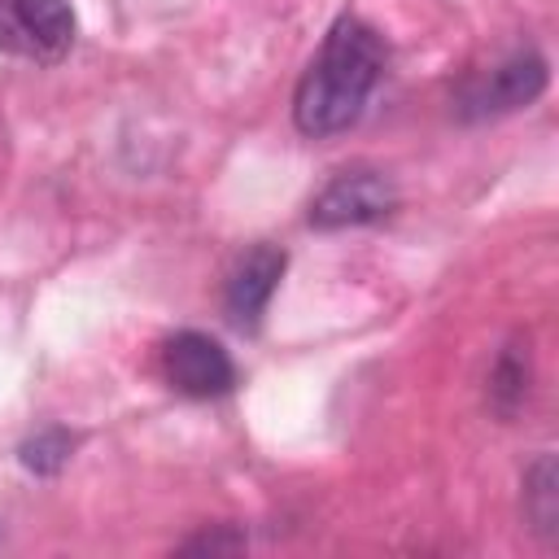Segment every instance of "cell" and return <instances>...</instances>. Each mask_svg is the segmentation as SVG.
Instances as JSON below:
<instances>
[{"label":"cell","instance_id":"obj_9","mask_svg":"<svg viewBox=\"0 0 559 559\" xmlns=\"http://www.w3.org/2000/svg\"><path fill=\"white\" fill-rule=\"evenodd\" d=\"M489 393L498 397V406H502V411H511V406L524 397V362H515V354H507V358L498 362Z\"/></svg>","mask_w":559,"mask_h":559},{"label":"cell","instance_id":"obj_3","mask_svg":"<svg viewBox=\"0 0 559 559\" xmlns=\"http://www.w3.org/2000/svg\"><path fill=\"white\" fill-rule=\"evenodd\" d=\"M397 188L380 170H341L336 179L323 183V192L310 201V223L314 227H358L393 214Z\"/></svg>","mask_w":559,"mask_h":559},{"label":"cell","instance_id":"obj_5","mask_svg":"<svg viewBox=\"0 0 559 559\" xmlns=\"http://www.w3.org/2000/svg\"><path fill=\"white\" fill-rule=\"evenodd\" d=\"M542 87H546V61L533 57V52H515L511 61L493 66L480 83L467 87V96H463V114H467V118L507 114V109L528 105Z\"/></svg>","mask_w":559,"mask_h":559},{"label":"cell","instance_id":"obj_1","mask_svg":"<svg viewBox=\"0 0 559 559\" xmlns=\"http://www.w3.org/2000/svg\"><path fill=\"white\" fill-rule=\"evenodd\" d=\"M380 70H384L380 35L358 17H341L297 83V96H293L297 127L314 140L354 127L371 87L380 83Z\"/></svg>","mask_w":559,"mask_h":559},{"label":"cell","instance_id":"obj_6","mask_svg":"<svg viewBox=\"0 0 559 559\" xmlns=\"http://www.w3.org/2000/svg\"><path fill=\"white\" fill-rule=\"evenodd\" d=\"M280 275H284V249L253 245L249 253H240V262L227 275V314L240 328H258L271 293L280 288Z\"/></svg>","mask_w":559,"mask_h":559},{"label":"cell","instance_id":"obj_7","mask_svg":"<svg viewBox=\"0 0 559 559\" xmlns=\"http://www.w3.org/2000/svg\"><path fill=\"white\" fill-rule=\"evenodd\" d=\"M70 450H74V437L66 428H48V432H39V437H31L22 445V463L31 472H44L48 476V472H57L70 459Z\"/></svg>","mask_w":559,"mask_h":559},{"label":"cell","instance_id":"obj_4","mask_svg":"<svg viewBox=\"0 0 559 559\" xmlns=\"http://www.w3.org/2000/svg\"><path fill=\"white\" fill-rule=\"evenodd\" d=\"M162 376L188 397H218L236 384V362L205 332H175L162 345Z\"/></svg>","mask_w":559,"mask_h":559},{"label":"cell","instance_id":"obj_8","mask_svg":"<svg viewBox=\"0 0 559 559\" xmlns=\"http://www.w3.org/2000/svg\"><path fill=\"white\" fill-rule=\"evenodd\" d=\"M524 493H528V515H533V524H537L542 533H550V528H555V467H550V459H542V463L533 467Z\"/></svg>","mask_w":559,"mask_h":559},{"label":"cell","instance_id":"obj_2","mask_svg":"<svg viewBox=\"0 0 559 559\" xmlns=\"http://www.w3.org/2000/svg\"><path fill=\"white\" fill-rule=\"evenodd\" d=\"M74 44L70 0H0V48L61 61Z\"/></svg>","mask_w":559,"mask_h":559}]
</instances>
